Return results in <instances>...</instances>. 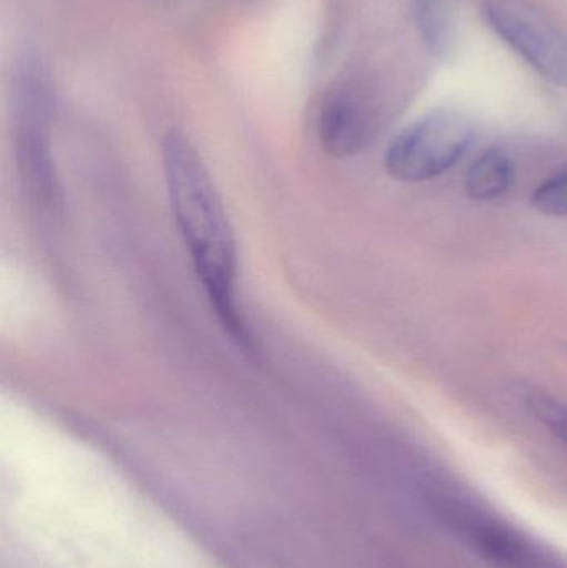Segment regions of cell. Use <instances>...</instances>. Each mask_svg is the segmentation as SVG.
Masks as SVG:
<instances>
[{
  "mask_svg": "<svg viewBox=\"0 0 567 568\" xmlns=\"http://www.w3.org/2000/svg\"><path fill=\"white\" fill-rule=\"evenodd\" d=\"M515 180V166L502 150H486L469 166L465 189L475 202H489L508 192Z\"/></svg>",
  "mask_w": 567,
  "mask_h": 568,
  "instance_id": "obj_6",
  "label": "cell"
},
{
  "mask_svg": "<svg viewBox=\"0 0 567 568\" xmlns=\"http://www.w3.org/2000/svg\"><path fill=\"white\" fill-rule=\"evenodd\" d=\"M531 205L543 215L567 216V165L535 190Z\"/></svg>",
  "mask_w": 567,
  "mask_h": 568,
  "instance_id": "obj_8",
  "label": "cell"
},
{
  "mask_svg": "<svg viewBox=\"0 0 567 568\" xmlns=\"http://www.w3.org/2000/svg\"><path fill=\"white\" fill-rule=\"evenodd\" d=\"M413 16L428 49L446 57L455 45V26L448 0H413Z\"/></svg>",
  "mask_w": 567,
  "mask_h": 568,
  "instance_id": "obj_7",
  "label": "cell"
},
{
  "mask_svg": "<svg viewBox=\"0 0 567 568\" xmlns=\"http://www.w3.org/2000/svg\"><path fill=\"white\" fill-rule=\"evenodd\" d=\"M163 170L173 220L206 300L230 341L255 354L256 339L239 304V253L229 215L202 156L180 130L163 140Z\"/></svg>",
  "mask_w": 567,
  "mask_h": 568,
  "instance_id": "obj_1",
  "label": "cell"
},
{
  "mask_svg": "<svg viewBox=\"0 0 567 568\" xmlns=\"http://www.w3.org/2000/svg\"><path fill=\"white\" fill-rule=\"evenodd\" d=\"M473 136L475 130L463 113L456 110L429 113L389 143L386 172L398 182H428L448 172L465 155Z\"/></svg>",
  "mask_w": 567,
  "mask_h": 568,
  "instance_id": "obj_2",
  "label": "cell"
},
{
  "mask_svg": "<svg viewBox=\"0 0 567 568\" xmlns=\"http://www.w3.org/2000/svg\"><path fill=\"white\" fill-rule=\"evenodd\" d=\"M492 29L533 69L558 85L567 87V39L519 0H485Z\"/></svg>",
  "mask_w": 567,
  "mask_h": 568,
  "instance_id": "obj_3",
  "label": "cell"
},
{
  "mask_svg": "<svg viewBox=\"0 0 567 568\" xmlns=\"http://www.w3.org/2000/svg\"><path fill=\"white\" fill-rule=\"evenodd\" d=\"M47 120H17L16 153L22 179L30 192L45 203L55 202L57 180L53 175Z\"/></svg>",
  "mask_w": 567,
  "mask_h": 568,
  "instance_id": "obj_5",
  "label": "cell"
},
{
  "mask_svg": "<svg viewBox=\"0 0 567 568\" xmlns=\"http://www.w3.org/2000/svg\"><path fill=\"white\" fill-rule=\"evenodd\" d=\"M375 119L363 97L353 90L340 89L330 93L320 110L318 135L330 155H356L373 136Z\"/></svg>",
  "mask_w": 567,
  "mask_h": 568,
  "instance_id": "obj_4",
  "label": "cell"
}]
</instances>
